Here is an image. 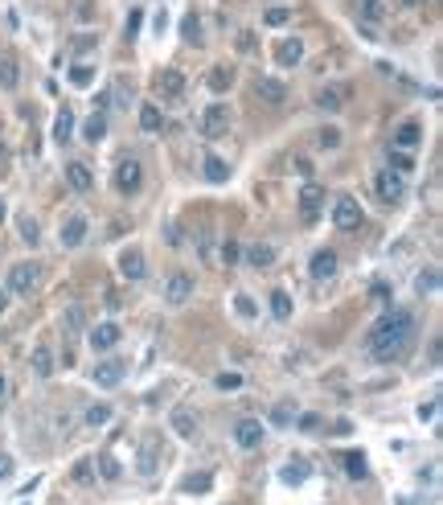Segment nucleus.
Masks as SVG:
<instances>
[{
	"mask_svg": "<svg viewBox=\"0 0 443 505\" xmlns=\"http://www.w3.org/2000/svg\"><path fill=\"white\" fill-rule=\"evenodd\" d=\"M168 423H173V432L181 435V439H189V444H193V439L201 435V423H197V419H193V415H189L185 407H177V411H173V415H168Z\"/></svg>",
	"mask_w": 443,
	"mask_h": 505,
	"instance_id": "ddd939ff",
	"label": "nucleus"
},
{
	"mask_svg": "<svg viewBox=\"0 0 443 505\" xmlns=\"http://www.w3.org/2000/svg\"><path fill=\"white\" fill-rule=\"evenodd\" d=\"M353 13L361 25H382L386 21V0H353Z\"/></svg>",
	"mask_w": 443,
	"mask_h": 505,
	"instance_id": "2eb2a0df",
	"label": "nucleus"
},
{
	"mask_svg": "<svg viewBox=\"0 0 443 505\" xmlns=\"http://www.w3.org/2000/svg\"><path fill=\"white\" fill-rule=\"evenodd\" d=\"M37 275H42V263L21 259V263H13V271H8V284H4V288L17 292V296H29V292L37 288Z\"/></svg>",
	"mask_w": 443,
	"mask_h": 505,
	"instance_id": "20e7f679",
	"label": "nucleus"
},
{
	"mask_svg": "<svg viewBox=\"0 0 443 505\" xmlns=\"http://www.w3.org/2000/svg\"><path fill=\"white\" fill-rule=\"evenodd\" d=\"M201 173H206V181H213V185H222V181L230 177V165H226L222 156H206V165H201Z\"/></svg>",
	"mask_w": 443,
	"mask_h": 505,
	"instance_id": "c85d7f7f",
	"label": "nucleus"
},
{
	"mask_svg": "<svg viewBox=\"0 0 443 505\" xmlns=\"http://www.w3.org/2000/svg\"><path fill=\"white\" fill-rule=\"evenodd\" d=\"M91 378L103 386V390H111V386L123 382V361H99V366L91 370Z\"/></svg>",
	"mask_w": 443,
	"mask_h": 505,
	"instance_id": "f3484780",
	"label": "nucleus"
},
{
	"mask_svg": "<svg viewBox=\"0 0 443 505\" xmlns=\"http://www.w3.org/2000/svg\"><path fill=\"white\" fill-rule=\"evenodd\" d=\"M206 82H210V91H230L234 70H230V66H213V70L206 74Z\"/></svg>",
	"mask_w": 443,
	"mask_h": 505,
	"instance_id": "2f4dec72",
	"label": "nucleus"
},
{
	"mask_svg": "<svg viewBox=\"0 0 443 505\" xmlns=\"http://www.w3.org/2000/svg\"><path fill=\"white\" fill-rule=\"evenodd\" d=\"M341 464L349 468L353 481H366V477H370V460L361 456V452H341Z\"/></svg>",
	"mask_w": 443,
	"mask_h": 505,
	"instance_id": "cd10ccee",
	"label": "nucleus"
},
{
	"mask_svg": "<svg viewBox=\"0 0 443 505\" xmlns=\"http://www.w3.org/2000/svg\"><path fill=\"white\" fill-rule=\"evenodd\" d=\"M82 136H87V140H103V136H107V120H103V116H99V111H94L91 120H87V127H82Z\"/></svg>",
	"mask_w": 443,
	"mask_h": 505,
	"instance_id": "f704fd0d",
	"label": "nucleus"
},
{
	"mask_svg": "<svg viewBox=\"0 0 443 505\" xmlns=\"http://www.w3.org/2000/svg\"><path fill=\"white\" fill-rule=\"evenodd\" d=\"M140 21H144V8H132V13H127V25H123V37H127V42H136Z\"/></svg>",
	"mask_w": 443,
	"mask_h": 505,
	"instance_id": "58836bf2",
	"label": "nucleus"
},
{
	"mask_svg": "<svg viewBox=\"0 0 443 505\" xmlns=\"http://www.w3.org/2000/svg\"><path fill=\"white\" fill-rule=\"evenodd\" d=\"M247 259H251V267H271L275 259H280V251H275L271 242H255V247L247 251Z\"/></svg>",
	"mask_w": 443,
	"mask_h": 505,
	"instance_id": "bb28decb",
	"label": "nucleus"
},
{
	"mask_svg": "<svg viewBox=\"0 0 443 505\" xmlns=\"http://www.w3.org/2000/svg\"><path fill=\"white\" fill-rule=\"evenodd\" d=\"M4 214H8V206H4V201H0V222H4Z\"/></svg>",
	"mask_w": 443,
	"mask_h": 505,
	"instance_id": "13d9d810",
	"label": "nucleus"
},
{
	"mask_svg": "<svg viewBox=\"0 0 443 505\" xmlns=\"http://www.w3.org/2000/svg\"><path fill=\"white\" fill-rule=\"evenodd\" d=\"M87 423H91V428L111 423V407H107V403H91V407H87Z\"/></svg>",
	"mask_w": 443,
	"mask_h": 505,
	"instance_id": "c9c22d12",
	"label": "nucleus"
},
{
	"mask_svg": "<svg viewBox=\"0 0 443 505\" xmlns=\"http://www.w3.org/2000/svg\"><path fill=\"white\" fill-rule=\"evenodd\" d=\"M280 477H283L287 485H304V481H308V464H304V460H287Z\"/></svg>",
	"mask_w": 443,
	"mask_h": 505,
	"instance_id": "473e14b6",
	"label": "nucleus"
},
{
	"mask_svg": "<svg viewBox=\"0 0 443 505\" xmlns=\"http://www.w3.org/2000/svg\"><path fill=\"white\" fill-rule=\"evenodd\" d=\"M325 210V189L316 185V181H308L300 189V214H304V222H316V214Z\"/></svg>",
	"mask_w": 443,
	"mask_h": 505,
	"instance_id": "9d476101",
	"label": "nucleus"
},
{
	"mask_svg": "<svg viewBox=\"0 0 443 505\" xmlns=\"http://www.w3.org/2000/svg\"><path fill=\"white\" fill-rule=\"evenodd\" d=\"M234 308H238V316H247V320H251V316L258 313V308H255V300H251V296H234Z\"/></svg>",
	"mask_w": 443,
	"mask_h": 505,
	"instance_id": "c03bdc74",
	"label": "nucleus"
},
{
	"mask_svg": "<svg viewBox=\"0 0 443 505\" xmlns=\"http://www.w3.org/2000/svg\"><path fill=\"white\" fill-rule=\"evenodd\" d=\"M156 91L168 95V99L185 95V74H181V70H161V74H156Z\"/></svg>",
	"mask_w": 443,
	"mask_h": 505,
	"instance_id": "aec40b11",
	"label": "nucleus"
},
{
	"mask_svg": "<svg viewBox=\"0 0 443 505\" xmlns=\"http://www.w3.org/2000/svg\"><path fill=\"white\" fill-rule=\"evenodd\" d=\"M238 259H242V247H238V242H230V239H226V242H222V263L230 267V263H238Z\"/></svg>",
	"mask_w": 443,
	"mask_h": 505,
	"instance_id": "37998d69",
	"label": "nucleus"
},
{
	"mask_svg": "<svg viewBox=\"0 0 443 505\" xmlns=\"http://www.w3.org/2000/svg\"><path fill=\"white\" fill-rule=\"evenodd\" d=\"M390 168H394V173H406V168H411V156H406V152H390Z\"/></svg>",
	"mask_w": 443,
	"mask_h": 505,
	"instance_id": "09e8293b",
	"label": "nucleus"
},
{
	"mask_svg": "<svg viewBox=\"0 0 443 505\" xmlns=\"http://www.w3.org/2000/svg\"><path fill=\"white\" fill-rule=\"evenodd\" d=\"M255 49V33H238V54H251Z\"/></svg>",
	"mask_w": 443,
	"mask_h": 505,
	"instance_id": "603ef678",
	"label": "nucleus"
},
{
	"mask_svg": "<svg viewBox=\"0 0 443 505\" xmlns=\"http://www.w3.org/2000/svg\"><path fill=\"white\" fill-rule=\"evenodd\" d=\"M332 222H337V230H357L366 214H361V206H357V197L353 193H341L337 201H332Z\"/></svg>",
	"mask_w": 443,
	"mask_h": 505,
	"instance_id": "39448f33",
	"label": "nucleus"
},
{
	"mask_svg": "<svg viewBox=\"0 0 443 505\" xmlns=\"http://www.w3.org/2000/svg\"><path fill=\"white\" fill-rule=\"evenodd\" d=\"M435 407H439V399H431V403H423V407H419V419H435Z\"/></svg>",
	"mask_w": 443,
	"mask_h": 505,
	"instance_id": "864d4df0",
	"label": "nucleus"
},
{
	"mask_svg": "<svg viewBox=\"0 0 443 505\" xmlns=\"http://www.w3.org/2000/svg\"><path fill=\"white\" fill-rule=\"evenodd\" d=\"M415 288H419V292H435V288H439V271H435V267H427V271H419Z\"/></svg>",
	"mask_w": 443,
	"mask_h": 505,
	"instance_id": "4c0bfd02",
	"label": "nucleus"
},
{
	"mask_svg": "<svg viewBox=\"0 0 443 505\" xmlns=\"http://www.w3.org/2000/svg\"><path fill=\"white\" fill-rule=\"evenodd\" d=\"M373 189H378V197H382L386 206H398V201L406 197V181H402V173H394V168H378V173H373Z\"/></svg>",
	"mask_w": 443,
	"mask_h": 505,
	"instance_id": "f03ea898",
	"label": "nucleus"
},
{
	"mask_svg": "<svg viewBox=\"0 0 443 505\" xmlns=\"http://www.w3.org/2000/svg\"><path fill=\"white\" fill-rule=\"evenodd\" d=\"M82 239H87V218L70 214L66 222H62V247H78Z\"/></svg>",
	"mask_w": 443,
	"mask_h": 505,
	"instance_id": "412c9836",
	"label": "nucleus"
},
{
	"mask_svg": "<svg viewBox=\"0 0 443 505\" xmlns=\"http://www.w3.org/2000/svg\"><path fill=\"white\" fill-rule=\"evenodd\" d=\"M341 144V132L337 127H320V148H337Z\"/></svg>",
	"mask_w": 443,
	"mask_h": 505,
	"instance_id": "de8ad7c7",
	"label": "nucleus"
},
{
	"mask_svg": "<svg viewBox=\"0 0 443 505\" xmlns=\"http://www.w3.org/2000/svg\"><path fill=\"white\" fill-rule=\"evenodd\" d=\"M234 439H238V448L251 452V448H258V444L267 439V428H263L258 419H238V423H234Z\"/></svg>",
	"mask_w": 443,
	"mask_h": 505,
	"instance_id": "1a4fd4ad",
	"label": "nucleus"
},
{
	"mask_svg": "<svg viewBox=\"0 0 443 505\" xmlns=\"http://www.w3.org/2000/svg\"><path fill=\"white\" fill-rule=\"evenodd\" d=\"M140 127H144V132H152V136L164 132V111L156 107V103H144V107H140Z\"/></svg>",
	"mask_w": 443,
	"mask_h": 505,
	"instance_id": "a878e982",
	"label": "nucleus"
},
{
	"mask_svg": "<svg viewBox=\"0 0 443 505\" xmlns=\"http://www.w3.org/2000/svg\"><path fill=\"white\" fill-rule=\"evenodd\" d=\"M255 91H258V99L271 103V107H283V103H287V87H283L280 78H258Z\"/></svg>",
	"mask_w": 443,
	"mask_h": 505,
	"instance_id": "6ab92c4d",
	"label": "nucleus"
},
{
	"mask_svg": "<svg viewBox=\"0 0 443 505\" xmlns=\"http://www.w3.org/2000/svg\"><path fill=\"white\" fill-rule=\"evenodd\" d=\"M275 62H280V66H300L304 62V42L300 37H283V42H275Z\"/></svg>",
	"mask_w": 443,
	"mask_h": 505,
	"instance_id": "dca6fc26",
	"label": "nucleus"
},
{
	"mask_svg": "<svg viewBox=\"0 0 443 505\" xmlns=\"http://www.w3.org/2000/svg\"><path fill=\"white\" fill-rule=\"evenodd\" d=\"M337 267H341V259H337V251H316V255H312V259H308V275H312V280H332V275H337Z\"/></svg>",
	"mask_w": 443,
	"mask_h": 505,
	"instance_id": "9b49d317",
	"label": "nucleus"
},
{
	"mask_svg": "<svg viewBox=\"0 0 443 505\" xmlns=\"http://www.w3.org/2000/svg\"><path fill=\"white\" fill-rule=\"evenodd\" d=\"M17 87H21V66L13 54H4L0 58V91H17Z\"/></svg>",
	"mask_w": 443,
	"mask_h": 505,
	"instance_id": "4be33fe9",
	"label": "nucleus"
},
{
	"mask_svg": "<svg viewBox=\"0 0 443 505\" xmlns=\"http://www.w3.org/2000/svg\"><path fill=\"white\" fill-rule=\"evenodd\" d=\"M0 399H4V378H0Z\"/></svg>",
	"mask_w": 443,
	"mask_h": 505,
	"instance_id": "bf43d9fd",
	"label": "nucleus"
},
{
	"mask_svg": "<svg viewBox=\"0 0 443 505\" xmlns=\"http://www.w3.org/2000/svg\"><path fill=\"white\" fill-rule=\"evenodd\" d=\"M292 308H296V304H292V296L283 288L271 292V316H275V320H292Z\"/></svg>",
	"mask_w": 443,
	"mask_h": 505,
	"instance_id": "c756f323",
	"label": "nucleus"
},
{
	"mask_svg": "<svg viewBox=\"0 0 443 505\" xmlns=\"http://www.w3.org/2000/svg\"><path fill=\"white\" fill-rule=\"evenodd\" d=\"M70 82H74V87H91L94 70H91V66H70Z\"/></svg>",
	"mask_w": 443,
	"mask_h": 505,
	"instance_id": "a19ab883",
	"label": "nucleus"
},
{
	"mask_svg": "<svg viewBox=\"0 0 443 505\" xmlns=\"http://www.w3.org/2000/svg\"><path fill=\"white\" fill-rule=\"evenodd\" d=\"M197 251H201V259H206V263L213 259V251H210V226H201V242H197Z\"/></svg>",
	"mask_w": 443,
	"mask_h": 505,
	"instance_id": "8fccbe9b",
	"label": "nucleus"
},
{
	"mask_svg": "<svg viewBox=\"0 0 443 505\" xmlns=\"http://www.w3.org/2000/svg\"><path fill=\"white\" fill-rule=\"evenodd\" d=\"M263 21L271 25V29H280V25H287V21H292V8H287V4H271V8L263 13Z\"/></svg>",
	"mask_w": 443,
	"mask_h": 505,
	"instance_id": "72a5a7b5",
	"label": "nucleus"
},
{
	"mask_svg": "<svg viewBox=\"0 0 443 505\" xmlns=\"http://www.w3.org/2000/svg\"><path fill=\"white\" fill-rule=\"evenodd\" d=\"M210 477H189L185 485H181V489H185V493H206V489H210Z\"/></svg>",
	"mask_w": 443,
	"mask_h": 505,
	"instance_id": "a18cd8bd",
	"label": "nucleus"
},
{
	"mask_svg": "<svg viewBox=\"0 0 443 505\" xmlns=\"http://www.w3.org/2000/svg\"><path fill=\"white\" fill-rule=\"evenodd\" d=\"M136 468H140L144 477H152V473H156V439H152V435L140 444V464H136Z\"/></svg>",
	"mask_w": 443,
	"mask_h": 505,
	"instance_id": "7c9ffc66",
	"label": "nucleus"
},
{
	"mask_svg": "<svg viewBox=\"0 0 443 505\" xmlns=\"http://www.w3.org/2000/svg\"><path fill=\"white\" fill-rule=\"evenodd\" d=\"M226 127H230V107H226V103H210V107L201 111V136L218 140Z\"/></svg>",
	"mask_w": 443,
	"mask_h": 505,
	"instance_id": "0eeeda50",
	"label": "nucleus"
},
{
	"mask_svg": "<svg viewBox=\"0 0 443 505\" xmlns=\"http://www.w3.org/2000/svg\"><path fill=\"white\" fill-rule=\"evenodd\" d=\"M423 144V127L415 120H406V123H398V132H394V148L398 152H415V148Z\"/></svg>",
	"mask_w": 443,
	"mask_h": 505,
	"instance_id": "4468645a",
	"label": "nucleus"
},
{
	"mask_svg": "<svg viewBox=\"0 0 443 505\" xmlns=\"http://www.w3.org/2000/svg\"><path fill=\"white\" fill-rule=\"evenodd\" d=\"M419 337V320L411 308H390L373 320L370 337H366V354L373 361H398Z\"/></svg>",
	"mask_w": 443,
	"mask_h": 505,
	"instance_id": "f257e3e1",
	"label": "nucleus"
},
{
	"mask_svg": "<svg viewBox=\"0 0 443 505\" xmlns=\"http://www.w3.org/2000/svg\"><path fill=\"white\" fill-rule=\"evenodd\" d=\"M70 136H74V111L62 107L58 120H54V144H70Z\"/></svg>",
	"mask_w": 443,
	"mask_h": 505,
	"instance_id": "393cba45",
	"label": "nucleus"
},
{
	"mask_svg": "<svg viewBox=\"0 0 443 505\" xmlns=\"http://www.w3.org/2000/svg\"><path fill=\"white\" fill-rule=\"evenodd\" d=\"M29 366H33L37 378H54V354H49V345H37V349L29 354Z\"/></svg>",
	"mask_w": 443,
	"mask_h": 505,
	"instance_id": "b1692460",
	"label": "nucleus"
},
{
	"mask_svg": "<svg viewBox=\"0 0 443 505\" xmlns=\"http://www.w3.org/2000/svg\"><path fill=\"white\" fill-rule=\"evenodd\" d=\"M66 185H70L74 193H91V189H94L91 168L82 165V161H70V165H66Z\"/></svg>",
	"mask_w": 443,
	"mask_h": 505,
	"instance_id": "a211bd4d",
	"label": "nucleus"
},
{
	"mask_svg": "<svg viewBox=\"0 0 443 505\" xmlns=\"http://www.w3.org/2000/svg\"><path fill=\"white\" fill-rule=\"evenodd\" d=\"M213 386H218V390H238V386H242V374L226 370V374H218V378H213Z\"/></svg>",
	"mask_w": 443,
	"mask_h": 505,
	"instance_id": "ea45409f",
	"label": "nucleus"
},
{
	"mask_svg": "<svg viewBox=\"0 0 443 505\" xmlns=\"http://www.w3.org/2000/svg\"><path fill=\"white\" fill-rule=\"evenodd\" d=\"M402 4H406V8H419L423 0H402Z\"/></svg>",
	"mask_w": 443,
	"mask_h": 505,
	"instance_id": "4d7b16f0",
	"label": "nucleus"
},
{
	"mask_svg": "<svg viewBox=\"0 0 443 505\" xmlns=\"http://www.w3.org/2000/svg\"><path fill=\"white\" fill-rule=\"evenodd\" d=\"M119 271H123L127 280H144V275H148V263H144L140 247H127V251L119 255Z\"/></svg>",
	"mask_w": 443,
	"mask_h": 505,
	"instance_id": "f8f14e48",
	"label": "nucleus"
},
{
	"mask_svg": "<svg viewBox=\"0 0 443 505\" xmlns=\"http://www.w3.org/2000/svg\"><path fill=\"white\" fill-rule=\"evenodd\" d=\"M189 296H193V275H189V271H173L168 284H164V304H168V308H181Z\"/></svg>",
	"mask_w": 443,
	"mask_h": 505,
	"instance_id": "423d86ee",
	"label": "nucleus"
},
{
	"mask_svg": "<svg viewBox=\"0 0 443 505\" xmlns=\"http://www.w3.org/2000/svg\"><path fill=\"white\" fill-rule=\"evenodd\" d=\"M82 325H87V313H82V308H70V313H66V329H70V333H78Z\"/></svg>",
	"mask_w": 443,
	"mask_h": 505,
	"instance_id": "49530a36",
	"label": "nucleus"
},
{
	"mask_svg": "<svg viewBox=\"0 0 443 505\" xmlns=\"http://www.w3.org/2000/svg\"><path fill=\"white\" fill-rule=\"evenodd\" d=\"M21 235L29 242H37V222H33V218H21Z\"/></svg>",
	"mask_w": 443,
	"mask_h": 505,
	"instance_id": "3c124183",
	"label": "nucleus"
},
{
	"mask_svg": "<svg viewBox=\"0 0 443 505\" xmlns=\"http://www.w3.org/2000/svg\"><path fill=\"white\" fill-rule=\"evenodd\" d=\"M119 341H123V333H119L116 320H103V325H94L91 333H87V345H91L94 354H107V349H116Z\"/></svg>",
	"mask_w": 443,
	"mask_h": 505,
	"instance_id": "6e6552de",
	"label": "nucleus"
},
{
	"mask_svg": "<svg viewBox=\"0 0 443 505\" xmlns=\"http://www.w3.org/2000/svg\"><path fill=\"white\" fill-rule=\"evenodd\" d=\"M316 107L328 111V116L341 111V107H345V87H325V91H316Z\"/></svg>",
	"mask_w": 443,
	"mask_h": 505,
	"instance_id": "5701e85b",
	"label": "nucleus"
},
{
	"mask_svg": "<svg viewBox=\"0 0 443 505\" xmlns=\"http://www.w3.org/2000/svg\"><path fill=\"white\" fill-rule=\"evenodd\" d=\"M13 477V456H0V481H8Z\"/></svg>",
	"mask_w": 443,
	"mask_h": 505,
	"instance_id": "5fc2aeb1",
	"label": "nucleus"
},
{
	"mask_svg": "<svg viewBox=\"0 0 443 505\" xmlns=\"http://www.w3.org/2000/svg\"><path fill=\"white\" fill-rule=\"evenodd\" d=\"M144 185V165H140V156H123L116 165V189L123 193V197H132V193H140Z\"/></svg>",
	"mask_w": 443,
	"mask_h": 505,
	"instance_id": "7ed1b4c3",
	"label": "nucleus"
},
{
	"mask_svg": "<svg viewBox=\"0 0 443 505\" xmlns=\"http://www.w3.org/2000/svg\"><path fill=\"white\" fill-rule=\"evenodd\" d=\"M181 33H185V42H193V46H201V17L197 13H189L185 25H181Z\"/></svg>",
	"mask_w": 443,
	"mask_h": 505,
	"instance_id": "e433bc0d",
	"label": "nucleus"
},
{
	"mask_svg": "<svg viewBox=\"0 0 443 505\" xmlns=\"http://www.w3.org/2000/svg\"><path fill=\"white\" fill-rule=\"evenodd\" d=\"M99 468H103V481H119V460L116 456H99Z\"/></svg>",
	"mask_w": 443,
	"mask_h": 505,
	"instance_id": "79ce46f5",
	"label": "nucleus"
},
{
	"mask_svg": "<svg viewBox=\"0 0 443 505\" xmlns=\"http://www.w3.org/2000/svg\"><path fill=\"white\" fill-rule=\"evenodd\" d=\"M4 304H8V288H4V284H0V308H4Z\"/></svg>",
	"mask_w": 443,
	"mask_h": 505,
	"instance_id": "6e6d98bb",
	"label": "nucleus"
}]
</instances>
